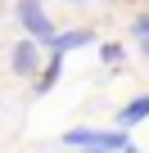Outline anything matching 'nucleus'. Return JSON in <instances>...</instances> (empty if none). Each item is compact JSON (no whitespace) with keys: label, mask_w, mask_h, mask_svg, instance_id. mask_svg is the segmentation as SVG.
Returning a JSON list of instances; mask_svg holds the SVG:
<instances>
[{"label":"nucleus","mask_w":149,"mask_h":153,"mask_svg":"<svg viewBox=\"0 0 149 153\" xmlns=\"http://www.w3.org/2000/svg\"><path fill=\"white\" fill-rule=\"evenodd\" d=\"M100 59H104V63H118V59H122V45H100Z\"/></svg>","instance_id":"nucleus-7"},{"label":"nucleus","mask_w":149,"mask_h":153,"mask_svg":"<svg viewBox=\"0 0 149 153\" xmlns=\"http://www.w3.org/2000/svg\"><path fill=\"white\" fill-rule=\"evenodd\" d=\"M91 41H95V32H91V27H72V32H54L45 45H50L54 54H68V50H77V45H91Z\"/></svg>","instance_id":"nucleus-4"},{"label":"nucleus","mask_w":149,"mask_h":153,"mask_svg":"<svg viewBox=\"0 0 149 153\" xmlns=\"http://www.w3.org/2000/svg\"><path fill=\"white\" fill-rule=\"evenodd\" d=\"M14 18L23 23V32H27L36 45H45V41L54 36V23H50V14L41 9V0H18V5H14Z\"/></svg>","instance_id":"nucleus-2"},{"label":"nucleus","mask_w":149,"mask_h":153,"mask_svg":"<svg viewBox=\"0 0 149 153\" xmlns=\"http://www.w3.org/2000/svg\"><path fill=\"white\" fill-rule=\"evenodd\" d=\"M131 32H136V36H140V41H149V9H145V14H140V18H136V23H131Z\"/></svg>","instance_id":"nucleus-6"},{"label":"nucleus","mask_w":149,"mask_h":153,"mask_svg":"<svg viewBox=\"0 0 149 153\" xmlns=\"http://www.w3.org/2000/svg\"><path fill=\"white\" fill-rule=\"evenodd\" d=\"M145 117H149V95L131 99V104H127V108L118 113V122H122V126H136V122H145Z\"/></svg>","instance_id":"nucleus-5"},{"label":"nucleus","mask_w":149,"mask_h":153,"mask_svg":"<svg viewBox=\"0 0 149 153\" xmlns=\"http://www.w3.org/2000/svg\"><path fill=\"white\" fill-rule=\"evenodd\" d=\"M9 68H14V76H36L41 72V45L27 36V41H14L9 45Z\"/></svg>","instance_id":"nucleus-3"},{"label":"nucleus","mask_w":149,"mask_h":153,"mask_svg":"<svg viewBox=\"0 0 149 153\" xmlns=\"http://www.w3.org/2000/svg\"><path fill=\"white\" fill-rule=\"evenodd\" d=\"M63 144L68 149H95V153H136L127 131H91V126L63 131Z\"/></svg>","instance_id":"nucleus-1"},{"label":"nucleus","mask_w":149,"mask_h":153,"mask_svg":"<svg viewBox=\"0 0 149 153\" xmlns=\"http://www.w3.org/2000/svg\"><path fill=\"white\" fill-rule=\"evenodd\" d=\"M145 54H149V41H145Z\"/></svg>","instance_id":"nucleus-8"}]
</instances>
